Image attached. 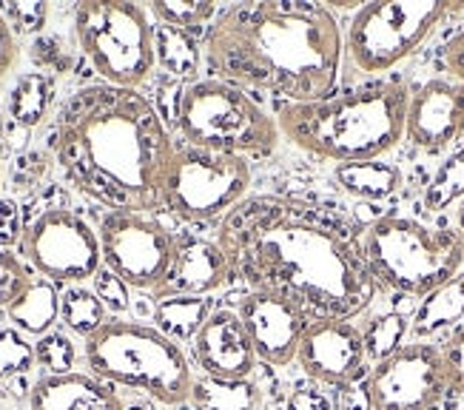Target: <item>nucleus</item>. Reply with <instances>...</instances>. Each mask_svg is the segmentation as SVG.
<instances>
[{
	"label": "nucleus",
	"instance_id": "32",
	"mask_svg": "<svg viewBox=\"0 0 464 410\" xmlns=\"http://www.w3.org/2000/svg\"><path fill=\"white\" fill-rule=\"evenodd\" d=\"M34 362L46 376L74 374L77 365V345L63 331H49L34 342Z\"/></svg>",
	"mask_w": 464,
	"mask_h": 410
},
{
	"label": "nucleus",
	"instance_id": "19",
	"mask_svg": "<svg viewBox=\"0 0 464 410\" xmlns=\"http://www.w3.org/2000/svg\"><path fill=\"white\" fill-rule=\"evenodd\" d=\"M29 410H126L114 385L92 374L40 376L29 391Z\"/></svg>",
	"mask_w": 464,
	"mask_h": 410
},
{
	"label": "nucleus",
	"instance_id": "4",
	"mask_svg": "<svg viewBox=\"0 0 464 410\" xmlns=\"http://www.w3.org/2000/svg\"><path fill=\"white\" fill-rule=\"evenodd\" d=\"M411 86L405 80L365 86L316 102H288L279 112V134L322 160H382L405 137Z\"/></svg>",
	"mask_w": 464,
	"mask_h": 410
},
{
	"label": "nucleus",
	"instance_id": "13",
	"mask_svg": "<svg viewBox=\"0 0 464 410\" xmlns=\"http://www.w3.org/2000/svg\"><path fill=\"white\" fill-rule=\"evenodd\" d=\"M450 394L441 347L411 342L371 367L365 399L371 410H436Z\"/></svg>",
	"mask_w": 464,
	"mask_h": 410
},
{
	"label": "nucleus",
	"instance_id": "28",
	"mask_svg": "<svg viewBox=\"0 0 464 410\" xmlns=\"http://www.w3.org/2000/svg\"><path fill=\"white\" fill-rule=\"evenodd\" d=\"M461 200H464V146L456 149L433 171L430 182L425 186V194H421V205H425L428 214H441Z\"/></svg>",
	"mask_w": 464,
	"mask_h": 410
},
{
	"label": "nucleus",
	"instance_id": "22",
	"mask_svg": "<svg viewBox=\"0 0 464 410\" xmlns=\"http://www.w3.org/2000/svg\"><path fill=\"white\" fill-rule=\"evenodd\" d=\"M334 182L356 200H388L401 186V171L385 160H359L334 166Z\"/></svg>",
	"mask_w": 464,
	"mask_h": 410
},
{
	"label": "nucleus",
	"instance_id": "7",
	"mask_svg": "<svg viewBox=\"0 0 464 410\" xmlns=\"http://www.w3.org/2000/svg\"><path fill=\"white\" fill-rule=\"evenodd\" d=\"M177 126L194 149L234 157H268L279 146L276 120L239 86L197 80L179 94Z\"/></svg>",
	"mask_w": 464,
	"mask_h": 410
},
{
	"label": "nucleus",
	"instance_id": "37",
	"mask_svg": "<svg viewBox=\"0 0 464 410\" xmlns=\"http://www.w3.org/2000/svg\"><path fill=\"white\" fill-rule=\"evenodd\" d=\"M288 410H336V402L319 385H299L288 396Z\"/></svg>",
	"mask_w": 464,
	"mask_h": 410
},
{
	"label": "nucleus",
	"instance_id": "27",
	"mask_svg": "<svg viewBox=\"0 0 464 410\" xmlns=\"http://www.w3.org/2000/svg\"><path fill=\"white\" fill-rule=\"evenodd\" d=\"M106 305L100 302V297L83 285H69V288L60 294V322L66 325V331L77 334V337H94L100 327H103L106 319Z\"/></svg>",
	"mask_w": 464,
	"mask_h": 410
},
{
	"label": "nucleus",
	"instance_id": "17",
	"mask_svg": "<svg viewBox=\"0 0 464 410\" xmlns=\"http://www.w3.org/2000/svg\"><path fill=\"white\" fill-rule=\"evenodd\" d=\"M191 356L206 376L219 379H251L256 365V351L246 325L237 311H226V308L219 311L214 308L206 325L199 327L191 342Z\"/></svg>",
	"mask_w": 464,
	"mask_h": 410
},
{
	"label": "nucleus",
	"instance_id": "14",
	"mask_svg": "<svg viewBox=\"0 0 464 410\" xmlns=\"http://www.w3.org/2000/svg\"><path fill=\"white\" fill-rule=\"evenodd\" d=\"M296 362L316 385H353L365 376L368 365L362 327H356L351 319H314L299 342Z\"/></svg>",
	"mask_w": 464,
	"mask_h": 410
},
{
	"label": "nucleus",
	"instance_id": "3",
	"mask_svg": "<svg viewBox=\"0 0 464 410\" xmlns=\"http://www.w3.org/2000/svg\"><path fill=\"white\" fill-rule=\"evenodd\" d=\"M206 63L214 80L316 102L336 86L345 37L322 4H237L206 32Z\"/></svg>",
	"mask_w": 464,
	"mask_h": 410
},
{
	"label": "nucleus",
	"instance_id": "1",
	"mask_svg": "<svg viewBox=\"0 0 464 410\" xmlns=\"http://www.w3.org/2000/svg\"><path fill=\"white\" fill-rule=\"evenodd\" d=\"M217 245L231 279L279 294L311 319H353L373 302L379 282L359 242L331 220L285 197H246L219 222Z\"/></svg>",
	"mask_w": 464,
	"mask_h": 410
},
{
	"label": "nucleus",
	"instance_id": "21",
	"mask_svg": "<svg viewBox=\"0 0 464 410\" xmlns=\"http://www.w3.org/2000/svg\"><path fill=\"white\" fill-rule=\"evenodd\" d=\"M9 325H14L17 331H24L26 337H46L54 322L60 319V294L57 285L44 279V277H32L29 288L20 294L9 308H6Z\"/></svg>",
	"mask_w": 464,
	"mask_h": 410
},
{
	"label": "nucleus",
	"instance_id": "23",
	"mask_svg": "<svg viewBox=\"0 0 464 410\" xmlns=\"http://www.w3.org/2000/svg\"><path fill=\"white\" fill-rule=\"evenodd\" d=\"M54 102V80L46 72H24L6 97V120L20 129H34L46 120Z\"/></svg>",
	"mask_w": 464,
	"mask_h": 410
},
{
	"label": "nucleus",
	"instance_id": "30",
	"mask_svg": "<svg viewBox=\"0 0 464 410\" xmlns=\"http://www.w3.org/2000/svg\"><path fill=\"white\" fill-rule=\"evenodd\" d=\"M149 15L157 24H166L183 32H194L206 24H214V17L219 15L214 4H203V0H157L149 6Z\"/></svg>",
	"mask_w": 464,
	"mask_h": 410
},
{
	"label": "nucleus",
	"instance_id": "15",
	"mask_svg": "<svg viewBox=\"0 0 464 410\" xmlns=\"http://www.w3.org/2000/svg\"><path fill=\"white\" fill-rule=\"evenodd\" d=\"M237 314L251 337L256 359L274 367L296 362L299 342L314 322L305 308L268 291H251L248 297H242Z\"/></svg>",
	"mask_w": 464,
	"mask_h": 410
},
{
	"label": "nucleus",
	"instance_id": "33",
	"mask_svg": "<svg viewBox=\"0 0 464 410\" xmlns=\"http://www.w3.org/2000/svg\"><path fill=\"white\" fill-rule=\"evenodd\" d=\"M32 282V274L20 257L6 249L4 242H0V311H6V308L29 288Z\"/></svg>",
	"mask_w": 464,
	"mask_h": 410
},
{
	"label": "nucleus",
	"instance_id": "40",
	"mask_svg": "<svg viewBox=\"0 0 464 410\" xmlns=\"http://www.w3.org/2000/svg\"><path fill=\"white\" fill-rule=\"evenodd\" d=\"M456 222H459V231L464 234V200L459 202V209H456Z\"/></svg>",
	"mask_w": 464,
	"mask_h": 410
},
{
	"label": "nucleus",
	"instance_id": "35",
	"mask_svg": "<svg viewBox=\"0 0 464 410\" xmlns=\"http://www.w3.org/2000/svg\"><path fill=\"white\" fill-rule=\"evenodd\" d=\"M0 12L14 34H37L49 20V4H6Z\"/></svg>",
	"mask_w": 464,
	"mask_h": 410
},
{
	"label": "nucleus",
	"instance_id": "39",
	"mask_svg": "<svg viewBox=\"0 0 464 410\" xmlns=\"http://www.w3.org/2000/svg\"><path fill=\"white\" fill-rule=\"evenodd\" d=\"M17 66V40L12 26L6 24L4 12H0V80H4Z\"/></svg>",
	"mask_w": 464,
	"mask_h": 410
},
{
	"label": "nucleus",
	"instance_id": "16",
	"mask_svg": "<svg viewBox=\"0 0 464 410\" xmlns=\"http://www.w3.org/2000/svg\"><path fill=\"white\" fill-rule=\"evenodd\" d=\"M405 137L421 151H441L464 137V83L428 80L411 94Z\"/></svg>",
	"mask_w": 464,
	"mask_h": 410
},
{
	"label": "nucleus",
	"instance_id": "24",
	"mask_svg": "<svg viewBox=\"0 0 464 410\" xmlns=\"http://www.w3.org/2000/svg\"><path fill=\"white\" fill-rule=\"evenodd\" d=\"M211 311L214 308L206 297H166L154 305V327L177 345H191Z\"/></svg>",
	"mask_w": 464,
	"mask_h": 410
},
{
	"label": "nucleus",
	"instance_id": "41",
	"mask_svg": "<svg viewBox=\"0 0 464 410\" xmlns=\"http://www.w3.org/2000/svg\"><path fill=\"white\" fill-rule=\"evenodd\" d=\"M4 120H6L4 117V102H0V132H4Z\"/></svg>",
	"mask_w": 464,
	"mask_h": 410
},
{
	"label": "nucleus",
	"instance_id": "43",
	"mask_svg": "<svg viewBox=\"0 0 464 410\" xmlns=\"http://www.w3.org/2000/svg\"><path fill=\"white\" fill-rule=\"evenodd\" d=\"M0 410H4V407H0Z\"/></svg>",
	"mask_w": 464,
	"mask_h": 410
},
{
	"label": "nucleus",
	"instance_id": "12",
	"mask_svg": "<svg viewBox=\"0 0 464 410\" xmlns=\"http://www.w3.org/2000/svg\"><path fill=\"white\" fill-rule=\"evenodd\" d=\"M103 265L129 288L154 294L174 262V239L163 222L140 211H106L97 225Z\"/></svg>",
	"mask_w": 464,
	"mask_h": 410
},
{
	"label": "nucleus",
	"instance_id": "31",
	"mask_svg": "<svg viewBox=\"0 0 464 410\" xmlns=\"http://www.w3.org/2000/svg\"><path fill=\"white\" fill-rule=\"evenodd\" d=\"M34 362V342L14 325H0V379H17L32 374Z\"/></svg>",
	"mask_w": 464,
	"mask_h": 410
},
{
	"label": "nucleus",
	"instance_id": "42",
	"mask_svg": "<svg viewBox=\"0 0 464 410\" xmlns=\"http://www.w3.org/2000/svg\"><path fill=\"white\" fill-rule=\"evenodd\" d=\"M0 180H4V169H0Z\"/></svg>",
	"mask_w": 464,
	"mask_h": 410
},
{
	"label": "nucleus",
	"instance_id": "34",
	"mask_svg": "<svg viewBox=\"0 0 464 410\" xmlns=\"http://www.w3.org/2000/svg\"><path fill=\"white\" fill-rule=\"evenodd\" d=\"M94 294L100 297V302H103L106 311H111V314H126L131 308L129 285L120 279L114 271H109L106 265L94 274Z\"/></svg>",
	"mask_w": 464,
	"mask_h": 410
},
{
	"label": "nucleus",
	"instance_id": "6",
	"mask_svg": "<svg viewBox=\"0 0 464 410\" xmlns=\"http://www.w3.org/2000/svg\"><path fill=\"white\" fill-rule=\"evenodd\" d=\"M368 271L391 291L425 297L453 279L464 262V234L408 217H382L359 237Z\"/></svg>",
	"mask_w": 464,
	"mask_h": 410
},
{
	"label": "nucleus",
	"instance_id": "11",
	"mask_svg": "<svg viewBox=\"0 0 464 410\" xmlns=\"http://www.w3.org/2000/svg\"><path fill=\"white\" fill-rule=\"evenodd\" d=\"M20 251L40 277L54 285H83L103 268L97 231L69 209L37 214L24 229Z\"/></svg>",
	"mask_w": 464,
	"mask_h": 410
},
{
	"label": "nucleus",
	"instance_id": "2",
	"mask_svg": "<svg viewBox=\"0 0 464 410\" xmlns=\"http://www.w3.org/2000/svg\"><path fill=\"white\" fill-rule=\"evenodd\" d=\"M174 140L154 102L137 89L86 86L60 109L52 154L80 194L109 211L163 209Z\"/></svg>",
	"mask_w": 464,
	"mask_h": 410
},
{
	"label": "nucleus",
	"instance_id": "20",
	"mask_svg": "<svg viewBox=\"0 0 464 410\" xmlns=\"http://www.w3.org/2000/svg\"><path fill=\"white\" fill-rule=\"evenodd\" d=\"M461 319H464V274L459 271L453 279L421 297L411 319V337H416V342H428V337L448 331V327L459 325Z\"/></svg>",
	"mask_w": 464,
	"mask_h": 410
},
{
	"label": "nucleus",
	"instance_id": "25",
	"mask_svg": "<svg viewBox=\"0 0 464 410\" xmlns=\"http://www.w3.org/2000/svg\"><path fill=\"white\" fill-rule=\"evenodd\" d=\"M259 387L251 379L194 376L191 405L197 410H259Z\"/></svg>",
	"mask_w": 464,
	"mask_h": 410
},
{
	"label": "nucleus",
	"instance_id": "10",
	"mask_svg": "<svg viewBox=\"0 0 464 410\" xmlns=\"http://www.w3.org/2000/svg\"><path fill=\"white\" fill-rule=\"evenodd\" d=\"M251 166L246 157L217 154L206 149H174L163 180V209L179 220L203 222L228 214L246 200Z\"/></svg>",
	"mask_w": 464,
	"mask_h": 410
},
{
	"label": "nucleus",
	"instance_id": "29",
	"mask_svg": "<svg viewBox=\"0 0 464 410\" xmlns=\"http://www.w3.org/2000/svg\"><path fill=\"white\" fill-rule=\"evenodd\" d=\"M411 337V319L396 311L391 314H376L362 327V342H365L368 362H382L393 356L396 351L405 347V339Z\"/></svg>",
	"mask_w": 464,
	"mask_h": 410
},
{
	"label": "nucleus",
	"instance_id": "36",
	"mask_svg": "<svg viewBox=\"0 0 464 410\" xmlns=\"http://www.w3.org/2000/svg\"><path fill=\"white\" fill-rule=\"evenodd\" d=\"M441 347V359H445V371H448V385L453 394H464V325L439 345Z\"/></svg>",
	"mask_w": 464,
	"mask_h": 410
},
{
	"label": "nucleus",
	"instance_id": "26",
	"mask_svg": "<svg viewBox=\"0 0 464 410\" xmlns=\"http://www.w3.org/2000/svg\"><path fill=\"white\" fill-rule=\"evenodd\" d=\"M154 60L174 77H194L203 52H199V44L191 32L154 24Z\"/></svg>",
	"mask_w": 464,
	"mask_h": 410
},
{
	"label": "nucleus",
	"instance_id": "8",
	"mask_svg": "<svg viewBox=\"0 0 464 410\" xmlns=\"http://www.w3.org/2000/svg\"><path fill=\"white\" fill-rule=\"evenodd\" d=\"M74 37L80 52L109 86L137 89L157 66L151 15L140 4H123V0L80 4L74 9Z\"/></svg>",
	"mask_w": 464,
	"mask_h": 410
},
{
	"label": "nucleus",
	"instance_id": "38",
	"mask_svg": "<svg viewBox=\"0 0 464 410\" xmlns=\"http://www.w3.org/2000/svg\"><path fill=\"white\" fill-rule=\"evenodd\" d=\"M441 66H445V72L453 80L464 83V32H459L456 37H450L448 46L441 49Z\"/></svg>",
	"mask_w": 464,
	"mask_h": 410
},
{
	"label": "nucleus",
	"instance_id": "18",
	"mask_svg": "<svg viewBox=\"0 0 464 410\" xmlns=\"http://www.w3.org/2000/svg\"><path fill=\"white\" fill-rule=\"evenodd\" d=\"M231 279L228 259L217 239L197 234H177L174 239V262L163 285L151 294L154 299L166 297H208Z\"/></svg>",
	"mask_w": 464,
	"mask_h": 410
},
{
	"label": "nucleus",
	"instance_id": "9",
	"mask_svg": "<svg viewBox=\"0 0 464 410\" xmlns=\"http://www.w3.org/2000/svg\"><path fill=\"white\" fill-rule=\"evenodd\" d=\"M450 12L453 4H445V0H379V4H365L348 26L345 52L359 72H388L425 44Z\"/></svg>",
	"mask_w": 464,
	"mask_h": 410
},
{
	"label": "nucleus",
	"instance_id": "5",
	"mask_svg": "<svg viewBox=\"0 0 464 410\" xmlns=\"http://www.w3.org/2000/svg\"><path fill=\"white\" fill-rule=\"evenodd\" d=\"M89 374L160 405L191 402L194 371L183 347L151 325L109 319L83 345Z\"/></svg>",
	"mask_w": 464,
	"mask_h": 410
}]
</instances>
